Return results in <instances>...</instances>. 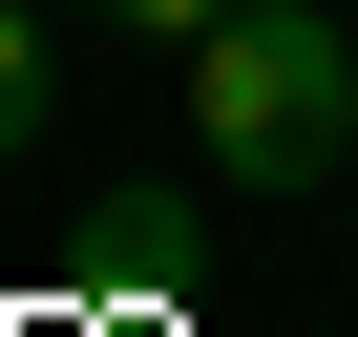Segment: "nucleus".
<instances>
[{"mask_svg":"<svg viewBox=\"0 0 358 337\" xmlns=\"http://www.w3.org/2000/svg\"><path fill=\"white\" fill-rule=\"evenodd\" d=\"M337 148H358V43H337V0H232V22L190 43V168L316 190Z\"/></svg>","mask_w":358,"mask_h":337,"instance_id":"1","label":"nucleus"},{"mask_svg":"<svg viewBox=\"0 0 358 337\" xmlns=\"http://www.w3.org/2000/svg\"><path fill=\"white\" fill-rule=\"evenodd\" d=\"M43 106H64V43H43V0H0V168L43 148Z\"/></svg>","mask_w":358,"mask_h":337,"instance_id":"2","label":"nucleus"},{"mask_svg":"<svg viewBox=\"0 0 358 337\" xmlns=\"http://www.w3.org/2000/svg\"><path fill=\"white\" fill-rule=\"evenodd\" d=\"M211 22H232V0H106V43H169V64H190Z\"/></svg>","mask_w":358,"mask_h":337,"instance_id":"3","label":"nucleus"}]
</instances>
